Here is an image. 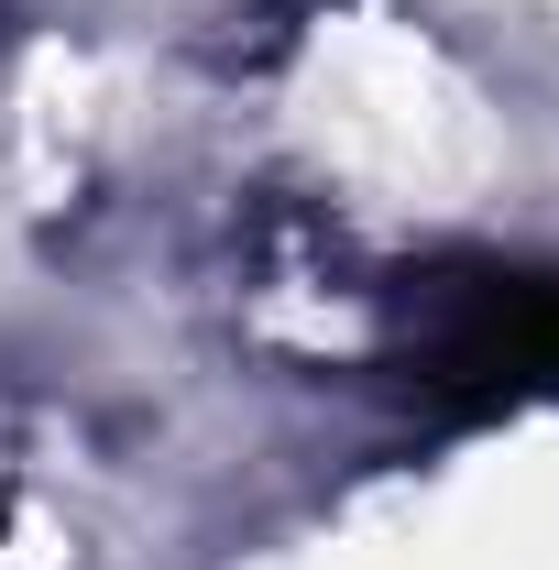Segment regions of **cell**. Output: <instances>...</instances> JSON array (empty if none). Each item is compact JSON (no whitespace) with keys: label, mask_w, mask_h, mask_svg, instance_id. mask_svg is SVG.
Here are the masks:
<instances>
[{"label":"cell","mask_w":559,"mask_h":570,"mask_svg":"<svg viewBox=\"0 0 559 570\" xmlns=\"http://www.w3.org/2000/svg\"><path fill=\"white\" fill-rule=\"evenodd\" d=\"M428 373L439 384H472V395L559 384V285H538V275L461 285L439 307V330H428Z\"/></svg>","instance_id":"cell-1"}]
</instances>
